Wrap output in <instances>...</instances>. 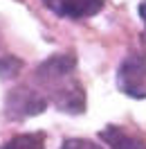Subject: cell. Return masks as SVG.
<instances>
[{
    "label": "cell",
    "mask_w": 146,
    "mask_h": 149,
    "mask_svg": "<svg viewBox=\"0 0 146 149\" xmlns=\"http://www.w3.org/2000/svg\"><path fill=\"white\" fill-rule=\"evenodd\" d=\"M74 65L76 59L72 54H54L36 70V81L41 88L47 93L56 109L65 113L85 111V93L74 79Z\"/></svg>",
    "instance_id": "cell-1"
},
{
    "label": "cell",
    "mask_w": 146,
    "mask_h": 149,
    "mask_svg": "<svg viewBox=\"0 0 146 149\" xmlns=\"http://www.w3.org/2000/svg\"><path fill=\"white\" fill-rule=\"evenodd\" d=\"M117 86L128 97L146 100V54L133 52L119 63Z\"/></svg>",
    "instance_id": "cell-2"
},
{
    "label": "cell",
    "mask_w": 146,
    "mask_h": 149,
    "mask_svg": "<svg viewBox=\"0 0 146 149\" xmlns=\"http://www.w3.org/2000/svg\"><path fill=\"white\" fill-rule=\"evenodd\" d=\"M47 109L45 95L32 86H18L7 95V113L11 118H32Z\"/></svg>",
    "instance_id": "cell-3"
},
{
    "label": "cell",
    "mask_w": 146,
    "mask_h": 149,
    "mask_svg": "<svg viewBox=\"0 0 146 149\" xmlns=\"http://www.w3.org/2000/svg\"><path fill=\"white\" fill-rule=\"evenodd\" d=\"M47 9L65 18H88L99 14L106 0H43Z\"/></svg>",
    "instance_id": "cell-4"
},
{
    "label": "cell",
    "mask_w": 146,
    "mask_h": 149,
    "mask_svg": "<svg viewBox=\"0 0 146 149\" xmlns=\"http://www.w3.org/2000/svg\"><path fill=\"white\" fill-rule=\"evenodd\" d=\"M101 138L106 140L110 149H146V138L130 133L124 127L110 124L106 129H101Z\"/></svg>",
    "instance_id": "cell-5"
},
{
    "label": "cell",
    "mask_w": 146,
    "mask_h": 149,
    "mask_svg": "<svg viewBox=\"0 0 146 149\" xmlns=\"http://www.w3.org/2000/svg\"><path fill=\"white\" fill-rule=\"evenodd\" d=\"M0 149H45V133H23L11 138L7 145H2Z\"/></svg>",
    "instance_id": "cell-6"
},
{
    "label": "cell",
    "mask_w": 146,
    "mask_h": 149,
    "mask_svg": "<svg viewBox=\"0 0 146 149\" xmlns=\"http://www.w3.org/2000/svg\"><path fill=\"white\" fill-rule=\"evenodd\" d=\"M20 68H23V61L16 59V56H5V59H0V77H2V79L16 77V74L20 72Z\"/></svg>",
    "instance_id": "cell-7"
},
{
    "label": "cell",
    "mask_w": 146,
    "mask_h": 149,
    "mask_svg": "<svg viewBox=\"0 0 146 149\" xmlns=\"http://www.w3.org/2000/svg\"><path fill=\"white\" fill-rule=\"evenodd\" d=\"M61 149H101L97 142H92V140H83V138H67L63 142V147Z\"/></svg>",
    "instance_id": "cell-8"
},
{
    "label": "cell",
    "mask_w": 146,
    "mask_h": 149,
    "mask_svg": "<svg viewBox=\"0 0 146 149\" xmlns=\"http://www.w3.org/2000/svg\"><path fill=\"white\" fill-rule=\"evenodd\" d=\"M139 16H142V20L146 23V2H142V5H139Z\"/></svg>",
    "instance_id": "cell-9"
}]
</instances>
